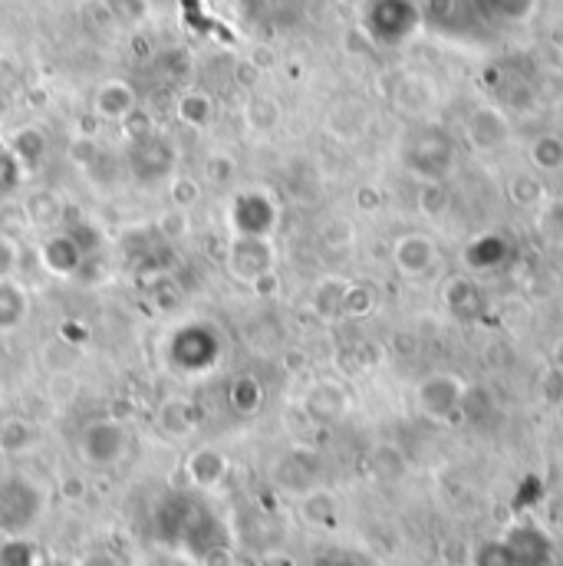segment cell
Returning a JSON list of instances; mask_svg holds the SVG:
<instances>
[{"instance_id":"obj_1","label":"cell","mask_w":563,"mask_h":566,"mask_svg":"<svg viewBox=\"0 0 563 566\" xmlns=\"http://www.w3.org/2000/svg\"><path fill=\"white\" fill-rule=\"evenodd\" d=\"M221 349H225L221 329L215 323L191 319V323H185V326H178L171 333V339H168V366L178 369V373L198 376V373H208V369L218 366Z\"/></svg>"},{"instance_id":"obj_2","label":"cell","mask_w":563,"mask_h":566,"mask_svg":"<svg viewBox=\"0 0 563 566\" xmlns=\"http://www.w3.org/2000/svg\"><path fill=\"white\" fill-rule=\"evenodd\" d=\"M43 491L23 478V474H3L0 478V534L3 537H20L30 531L40 514H43Z\"/></svg>"},{"instance_id":"obj_3","label":"cell","mask_w":563,"mask_h":566,"mask_svg":"<svg viewBox=\"0 0 563 566\" xmlns=\"http://www.w3.org/2000/svg\"><path fill=\"white\" fill-rule=\"evenodd\" d=\"M129 448V434L126 428L110 419V416H100V419H90V422L80 428L76 434V454L93 464V468H110L116 464Z\"/></svg>"},{"instance_id":"obj_4","label":"cell","mask_w":563,"mask_h":566,"mask_svg":"<svg viewBox=\"0 0 563 566\" xmlns=\"http://www.w3.org/2000/svg\"><path fill=\"white\" fill-rule=\"evenodd\" d=\"M271 258L274 251L264 238H234V244L228 248V268L238 281H264V274L271 271Z\"/></svg>"},{"instance_id":"obj_5","label":"cell","mask_w":563,"mask_h":566,"mask_svg":"<svg viewBox=\"0 0 563 566\" xmlns=\"http://www.w3.org/2000/svg\"><path fill=\"white\" fill-rule=\"evenodd\" d=\"M185 474H188V481H191L195 488L208 491V488H218V484L225 481L228 461H225V454H221L218 448H198V451L188 454Z\"/></svg>"},{"instance_id":"obj_6","label":"cell","mask_w":563,"mask_h":566,"mask_svg":"<svg viewBox=\"0 0 563 566\" xmlns=\"http://www.w3.org/2000/svg\"><path fill=\"white\" fill-rule=\"evenodd\" d=\"M40 258H43V268L56 277H73L83 264V248L66 238V234H56L50 238L43 248H40Z\"/></svg>"},{"instance_id":"obj_7","label":"cell","mask_w":563,"mask_h":566,"mask_svg":"<svg viewBox=\"0 0 563 566\" xmlns=\"http://www.w3.org/2000/svg\"><path fill=\"white\" fill-rule=\"evenodd\" d=\"M155 424L165 438L178 441V438H188L195 431V406L185 402L181 396H171V399H161V406L155 409Z\"/></svg>"},{"instance_id":"obj_8","label":"cell","mask_w":563,"mask_h":566,"mask_svg":"<svg viewBox=\"0 0 563 566\" xmlns=\"http://www.w3.org/2000/svg\"><path fill=\"white\" fill-rule=\"evenodd\" d=\"M30 313V293L17 281H0V333H13L23 326Z\"/></svg>"},{"instance_id":"obj_9","label":"cell","mask_w":563,"mask_h":566,"mask_svg":"<svg viewBox=\"0 0 563 566\" xmlns=\"http://www.w3.org/2000/svg\"><path fill=\"white\" fill-rule=\"evenodd\" d=\"M33 444V424L20 416H7L0 422V451L3 454H20Z\"/></svg>"},{"instance_id":"obj_10","label":"cell","mask_w":563,"mask_h":566,"mask_svg":"<svg viewBox=\"0 0 563 566\" xmlns=\"http://www.w3.org/2000/svg\"><path fill=\"white\" fill-rule=\"evenodd\" d=\"M258 402H261V389H258V382L251 376H241V379L231 382V406L238 412H254Z\"/></svg>"},{"instance_id":"obj_11","label":"cell","mask_w":563,"mask_h":566,"mask_svg":"<svg viewBox=\"0 0 563 566\" xmlns=\"http://www.w3.org/2000/svg\"><path fill=\"white\" fill-rule=\"evenodd\" d=\"M20 264V251L10 238L0 234V281H13V271Z\"/></svg>"},{"instance_id":"obj_12","label":"cell","mask_w":563,"mask_h":566,"mask_svg":"<svg viewBox=\"0 0 563 566\" xmlns=\"http://www.w3.org/2000/svg\"><path fill=\"white\" fill-rule=\"evenodd\" d=\"M76 566H123L110 551H90V554H83Z\"/></svg>"},{"instance_id":"obj_13","label":"cell","mask_w":563,"mask_h":566,"mask_svg":"<svg viewBox=\"0 0 563 566\" xmlns=\"http://www.w3.org/2000/svg\"><path fill=\"white\" fill-rule=\"evenodd\" d=\"M261 566H293V560H290V557H283V554H271V557H264V560H261Z\"/></svg>"}]
</instances>
